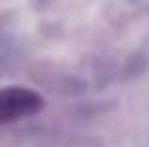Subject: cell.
Here are the masks:
<instances>
[{
    "instance_id": "6da1fadb",
    "label": "cell",
    "mask_w": 149,
    "mask_h": 147,
    "mask_svg": "<svg viewBox=\"0 0 149 147\" xmlns=\"http://www.w3.org/2000/svg\"><path fill=\"white\" fill-rule=\"evenodd\" d=\"M42 108V96L32 88L12 86V88H0V123H12L27 118Z\"/></svg>"
}]
</instances>
